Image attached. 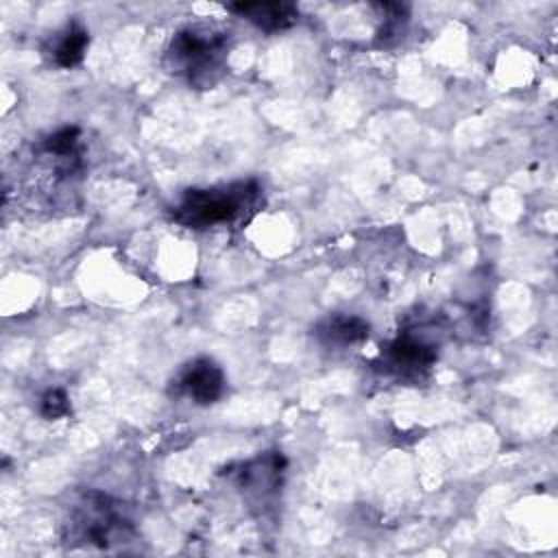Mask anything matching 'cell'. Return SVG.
<instances>
[{"label":"cell","instance_id":"7","mask_svg":"<svg viewBox=\"0 0 558 558\" xmlns=\"http://www.w3.org/2000/svg\"><path fill=\"white\" fill-rule=\"evenodd\" d=\"M316 338L323 344H333V347L357 344V342L368 338V323L357 318V316L333 314V316H327L316 327Z\"/></svg>","mask_w":558,"mask_h":558},{"label":"cell","instance_id":"5","mask_svg":"<svg viewBox=\"0 0 558 558\" xmlns=\"http://www.w3.org/2000/svg\"><path fill=\"white\" fill-rule=\"evenodd\" d=\"M227 9L266 33L283 31L299 22V9L292 2H233Z\"/></svg>","mask_w":558,"mask_h":558},{"label":"cell","instance_id":"6","mask_svg":"<svg viewBox=\"0 0 558 558\" xmlns=\"http://www.w3.org/2000/svg\"><path fill=\"white\" fill-rule=\"evenodd\" d=\"M381 357L386 366H390L397 373L418 375L421 371H427L436 362V351L423 340H416L412 336H399L386 347Z\"/></svg>","mask_w":558,"mask_h":558},{"label":"cell","instance_id":"9","mask_svg":"<svg viewBox=\"0 0 558 558\" xmlns=\"http://www.w3.org/2000/svg\"><path fill=\"white\" fill-rule=\"evenodd\" d=\"M78 140H81V129L78 126H63V129L54 131L52 135H48L44 140V150L48 155L65 159V157L74 155V148L78 146Z\"/></svg>","mask_w":558,"mask_h":558},{"label":"cell","instance_id":"10","mask_svg":"<svg viewBox=\"0 0 558 558\" xmlns=\"http://www.w3.org/2000/svg\"><path fill=\"white\" fill-rule=\"evenodd\" d=\"M39 412L44 418L48 421H54V418H61L70 412V403H68V395L59 388H52L48 390L44 397H41V403H39Z\"/></svg>","mask_w":558,"mask_h":558},{"label":"cell","instance_id":"3","mask_svg":"<svg viewBox=\"0 0 558 558\" xmlns=\"http://www.w3.org/2000/svg\"><path fill=\"white\" fill-rule=\"evenodd\" d=\"M74 534L92 545L109 547L111 541L124 538L131 532V523L118 512L113 501L100 493H87L72 510Z\"/></svg>","mask_w":558,"mask_h":558},{"label":"cell","instance_id":"2","mask_svg":"<svg viewBox=\"0 0 558 558\" xmlns=\"http://www.w3.org/2000/svg\"><path fill=\"white\" fill-rule=\"evenodd\" d=\"M259 192L262 190L255 181L211 190H187L181 203L174 207V220L192 229L235 222L242 220L244 214L255 211Z\"/></svg>","mask_w":558,"mask_h":558},{"label":"cell","instance_id":"8","mask_svg":"<svg viewBox=\"0 0 558 558\" xmlns=\"http://www.w3.org/2000/svg\"><path fill=\"white\" fill-rule=\"evenodd\" d=\"M89 46V35L78 24H70L52 48V61L59 68H74L83 61Z\"/></svg>","mask_w":558,"mask_h":558},{"label":"cell","instance_id":"1","mask_svg":"<svg viewBox=\"0 0 558 558\" xmlns=\"http://www.w3.org/2000/svg\"><path fill=\"white\" fill-rule=\"evenodd\" d=\"M227 33L211 26H185L174 33L166 59L174 74L192 85L209 87L218 81L227 57Z\"/></svg>","mask_w":558,"mask_h":558},{"label":"cell","instance_id":"4","mask_svg":"<svg viewBox=\"0 0 558 558\" xmlns=\"http://www.w3.org/2000/svg\"><path fill=\"white\" fill-rule=\"evenodd\" d=\"M225 373L209 357L190 360L174 377V395L190 399L196 405H211L225 392Z\"/></svg>","mask_w":558,"mask_h":558}]
</instances>
